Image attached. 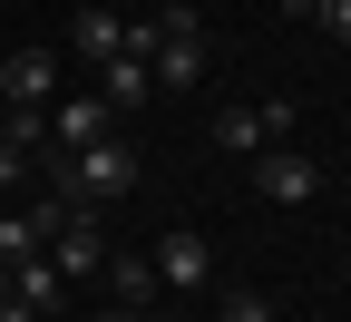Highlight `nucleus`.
<instances>
[{
	"label": "nucleus",
	"mask_w": 351,
	"mask_h": 322,
	"mask_svg": "<svg viewBox=\"0 0 351 322\" xmlns=\"http://www.w3.org/2000/svg\"><path fill=\"white\" fill-rule=\"evenodd\" d=\"M39 196H59L69 215H78V205H117V196H137V147H127V137H98V147L59 157Z\"/></svg>",
	"instance_id": "f257e3e1"
},
{
	"label": "nucleus",
	"mask_w": 351,
	"mask_h": 322,
	"mask_svg": "<svg viewBox=\"0 0 351 322\" xmlns=\"http://www.w3.org/2000/svg\"><path fill=\"white\" fill-rule=\"evenodd\" d=\"M147 69H156V88H195L205 78V20L186 10V0L147 20Z\"/></svg>",
	"instance_id": "f03ea898"
},
{
	"label": "nucleus",
	"mask_w": 351,
	"mask_h": 322,
	"mask_svg": "<svg viewBox=\"0 0 351 322\" xmlns=\"http://www.w3.org/2000/svg\"><path fill=\"white\" fill-rule=\"evenodd\" d=\"M147 264H156V293H205V284H215V244L195 235V225L156 235V254H147Z\"/></svg>",
	"instance_id": "7ed1b4c3"
},
{
	"label": "nucleus",
	"mask_w": 351,
	"mask_h": 322,
	"mask_svg": "<svg viewBox=\"0 0 351 322\" xmlns=\"http://www.w3.org/2000/svg\"><path fill=\"white\" fill-rule=\"evenodd\" d=\"M69 284H88V273H108V225H98V205H78V215H59V235L39 244Z\"/></svg>",
	"instance_id": "20e7f679"
},
{
	"label": "nucleus",
	"mask_w": 351,
	"mask_h": 322,
	"mask_svg": "<svg viewBox=\"0 0 351 322\" xmlns=\"http://www.w3.org/2000/svg\"><path fill=\"white\" fill-rule=\"evenodd\" d=\"M98 137H117V108L98 98V88H78V98H49V147H59V157L98 147Z\"/></svg>",
	"instance_id": "39448f33"
},
{
	"label": "nucleus",
	"mask_w": 351,
	"mask_h": 322,
	"mask_svg": "<svg viewBox=\"0 0 351 322\" xmlns=\"http://www.w3.org/2000/svg\"><path fill=\"white\" fill-rule=\"evenodd\" d=\"M254 196H263V205H313V196H322V166L293 157V147H274V157H254Z\"/></svg>",
	"instance_id": "423d86ee"
},
{
	"label": "nucleus",
	"mask_w": 351,
	"mask_h": 322,
	"mask_svg": "<svg viewBox=\"0 0 351 322\" xmlns=\"http://www.w3.org/2000/svg\"><path fill=\"white\" fill-rule=\"evenodd\" d=\"M274 137H293V108H225L215 117V147L225 157H263Z\"/></svg>",
	"instance_id": "0eeeda50"
},
{
	"label": "nucleus",
	"mask_w": 351,
	"mask_h": 322,
	"mask_svg": "<svg viewBox=\"0 0 351 322\" xmlns=\"http://www.w3.org/2000/svg\"><path fill=\"white\" fill-rule=\"evenodd\" d=\"M49 98H59V59H49V49L0 59V108H49Z\"/></svg>",
	"instance_id": "6e6552de"
},
{
	"label": "nucleus",
	"mask_w": 351,
	"mask_h": 322,
	"mask_svg": "<svg viewBox=\"0 0 351 322\" xmlns=\"http://www.w3.org/2000/svg\"><path fill=\"white\" fill-rule=\"evenodd\" d=\"M88 78H98V98H108L117 117H127V108H147V98H156V69H147L137 49H117L108 69H88Z\"/></svg>",
	"instance_id": "1a4fd4ad"
},
{
	"label": "nucleus",
	"mask_w": 351,
	"mask_h": 322,
	"mask_svg": "<svg viewBox=\"0 0 351 322\" xmlns=\"http://www.w3.org/2000/svg\"><path fill=\"white\" fill-rule=\"evenodd\" d=\"M127 49V10L117 0H98V10H78V69H108Z\"/></svg>",
	"instance_id": "9d476101"
},
{
	"label": "nucleus",
	"mask_w": 351,
	"mask_h": 322,
	"mask_svg": "<svg viewBox=\"0 0 351 322\" xmlns=\"http://www.w3.org/2000/svg\"><path fill=\"white\" fill-rule=\"evenodd\" d=\"M108 293H117L127 312H147V303H156V264H147V254H108Z\"/></svg>",
	"instance_id": "9b49d317"
},
{
	"label": "nucleus",
	"mask_w": 351,
	"mask_h": 322,
	"mask_svg": "<svg viewBox=\"0 0 351 322\" xmlns=\"http://www.w3.org/2000/svg\"><path fill=\"white\" fill-rule=\"evenodd\" d=\"M10 293H20L29 312H49V303H59V264H49V254H29V264H10Z\"/></svg>",
	"instance_id": "f8f14e48"
},
{
	"label": "nucleus",
	"mask_w": 351,
	"mask_h": 322,
	"mask_svg": "<svg viewBox=\"0 0 351 322\" xmlns=\"http://www.w3.org/2000/svg\"><path fill=\"white\" fill-rule=\"evenodd\" d=\"M39 244H49V235H39V215H29V205H20V215L0 205V264H29Z\"/></svg>",
	"instance_id": "ddd939ff"
},
{
	"label": "nucleus",
	"mask_w": 351,
	"mask_h": 322,
	"mask_svg": "<svg viewBox=\"0 0 351 322\" xmlns=\"http://www.w3.org/2000/svg\"><path fill=\"white\" fill-rule=\"evenodd\" d=\"M0 137H10V147H49V108H10Z\"/></svg>",
	"instance_id": "4468645a"
},
{
	"label": "nucleus",
	"mask_w": 351,
	"mask_h": 322,
	"mask_svg": "<svg viewBox=\"0 0 351 322\" xmlns=\"http://www.w3.org/2000/svg\"><path fill=\"white\" fill-rule=\"evenodd\" d=\"M215 322H274V303H263V293H225V303H215Z\"/></svg>",
	"instance_id": "2eb2a0df"
},
{
	"label": "nucleus",
	"mask_w": 351,
	"mask_h": 322,
	"mask_svg": "<svg viewBox=\"0 0 351 322\" xmlns=\"http://www.w3.org/2000/svg\"><path fill=\"white\" fill-rule=\"evenodd\" d=\"M29 176V147H10V137H0V186H20Z\"/></svg>",
	"instance_id": "dca6fc26"
},
{
	"label": "nucleus",
	"mask_w": 351,
	"mask_h": 322,
	"mask_svg": "<svg viewBox=\"0 0 351 322\" xmlns=\"http://www.w3.org/2000/svg\"><path fill=\"white\" fill-rule=\"evenodd\" d=\"M313 20H322L332 39H351V0H322V10H313Z\"/></svg>",
	"instance_id": "f3484780"
},
{
	"label": "nucleus",
	"mask_w": 351,
	"mask_h": 322,
	"mask_svg": "<svg viewBox=\"0 0 351 322\" xmlns=\"http://www.w3.org/2000/svg\"><path fill=\"white\" fill-rule=\"evenodd\" d=\"M283 10H293V20H313V10H322V0H283Z\"/></svg>",
	"instance_id": "a211bd4d"
},
{
	"label": "nucleus",
	"mask_w": 351,
	"mask_h": 322,
	"mask_svg": "<svg viewBox=\"0 0 351 322\" xmlns=\"http://www.w3.org/2000/svg\"><path fill=\"white\" fill-rule=\"evenodd\" d=\"M98 322H147V312H127V303H117V312H98Z\"/></svg>",
	"instance_id": "6ab92c4d"
},
{
	"label": "nucleus",
	"mask_w": 351,
	"mask_h": 322,
	"mask_svg": "<svg viewBox=\"0 0 351 322\" xmlns=\"http://www.w3.org/2000/svg\"><path fill=\"white\" fill-rule=\"evenodd\" d=\"M0 303H10V264H0Z\"/></svg>",
	"instance_id": "aec40b11"
}]
</instances>
